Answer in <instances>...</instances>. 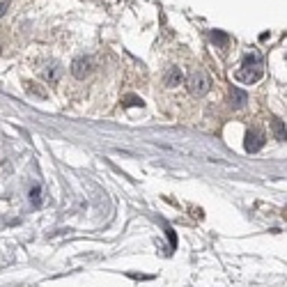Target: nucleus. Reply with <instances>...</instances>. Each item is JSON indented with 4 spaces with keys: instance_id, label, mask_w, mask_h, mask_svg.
<instances>
[{
    "instance_id": "nucleus-1",
    "label": "nucleus",
    "mask_w": 287,
    "mask_h": 287,
    "mask_svg": "<svg viewBox=\"0 0 287 287\" xmlns=\"http://www.w3.org/2000/svg\"><path fill=\"white\" fill-rule=\"evenodd\" d=\"M264 69H262V58L257 51H251V53L244 55V65L234 72V78L239 81V83H246V85H253L257 83L260 78H262Z\"/></svg>"
},
{
    "instance_id": "nucleus-2",
    "label": "nucleus",
    "mask_w": 287,
    "mask_h": 287,
    "mask_svg": "<svg viewBox=\"0 0 287 287\" xmlns=\"http://www.w3.org/2000/svg\"><path fill=\"white\" fill-rule=\"evenodd\" d=\"M186 88H189V92H191L193 96H202L209 92L211 81L202 69H193V72L189 74V78H186Z\"/></svg>"
},
{
    "instance_id": "nucleus-3",
    "label": "nucleus",
    "mask_w": 287,
    "mask_h": 287,
    "mask_svg": "<svg viewBox=\"0 0 287 287\" xmlns=\"http://www.w3.org/2000/svg\"><path fill=\"white\" fill-rule=\"evenodd\" d=\"M264 145V133L262 129H257V126H253V129H248V133H246V152H260Z\"/></svg>"
},
{
    "instance_id": "nucleus-4",
    "label": "nucleus",
    "mask_w": 287,
    "mask_h": 287,
    "mask_svg": "<svg viewBox=\"0 0 287 287\" xmlns=\"http://www.w3.org/2000/svg\"><path fill=\"white\" fill-rule=\"evenodd\" d=\"M90 72H92V58H88V55H81V58H76L72 62V74L76 78L90 76Z\"/></svg>"
},
{
    "instance_id": "nucleus-5",
    "label": "nucleus",
    "mask_w": 287,
    "mask_h": 287,
    "mask_svg": "<svg viewBox=\"0 0 287 287\" xmlns=\"http://www.w3.org/2000/svg\"><path fill=\"white\" fill-rule=\"evenodd\" d=\"M163 83H166L168 88H177V85L182 83V69L180 67H168L166 76H163Z\"/></svg>"
},
{
    "instance_id": "nucleus-6",
    "label": "nucleus",
    "mask_w": 287,
    "mask_h": 287,
    "mask_svg": "<svg viewBox=\"0 0 287 287\" xmlns=\"http://www.w3.org/2000/svg\"><path fill=\"white\" fill-rule=\"evenodd\" d=\"M42 76H44V81H48V83H58V81H60V76H62V67L53 62L51 67H46V69H44Z\"/></svg>"
},
{
    "instance_id": "nucleus-7",
    "label": "nucleus",
    "mask_w": 287,
    "mask_h": 287,
    "mask_svg": "<svg viewBox=\"0 0 287 287\" xmlns=\"http://www.w3.org/2000/svg\"><path fill=\"white\" fill-rule=\"evenodd\" d=\"M230 96H232V106H234V108H241L246 101H248V95H246L244 90H239V88H232Z\"/></svg>"
},
{
    "instance_id": "nucleus-8",
    "label": "nucleus",
    "mask_w": 287,
    "mask_h": 287,
    "mask_svg": "<svg viewBox=\"0 0 287 287\" xmlns=\"http://www.w3.org/2000/svg\"><path fill=\"white\" fill-rule=\"evenodd\" d=\"M271 131H274L276 140H287V131H285V126H283V122L278 120V117L271 120Z\"/></svg>"
},
{
    "instance_id": "nucleus-9",
    "label": "nucleus",
    "mask_w": 287,
    "mask_h": 287,
    "mask_svg": "<svg viewBox=\"0 0 287 287\" xmlns=\"http://www.w3.org/2000/svg\"><path fill=\"white\" fill-rule=\"evenodd\" d=\"M211 42H216V44H218V46L223 48L227 42H230V37H227L225 32H221V30H214V32H211Z\"/></svg>"
},
{
    "instance_id": "nucleus-10",
    "label": "nucleus",
    "mask_w": 287,
    "mask_h": 287,
    "mask_svg": "<svg viewBox=\"0 0 287 287\" xmlns=\"http://www.w3.org/2000/svg\"><path fill=\"white\" fill-rule=\"evenodd\" d=\"M30 202L35 204V207H39V204H42V186H32V191H30Z\"/></svg>"
},
{
    "instance_id": "nucleus-11",
    "label": "nucleus",
    "mask_w": 287,
    "mask_h": 287,
    "mask_svg": "<svg viewBox=\"0 0 287 287\" xmlns=\"http://www.w3.org/2000/svg\"><path fill=\"white\" fill-rule=\"evenodd\" d=\"M7 7H9V5H7V2H0V16L5 14V9H7Z\"/></svg>"
}]
</instances>
